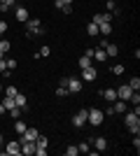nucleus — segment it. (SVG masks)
I'll return each mask as SVG.
<instances>
[{"mask_svg":"<svg viewBox=\"0 0 140 156\" xmlns=\"http://www.w3.org/2000/svg\"><path fill=\"white\" fill-rule=\"evenodd\" d=\"M0 156H2V147H0Z\"/></svg>","mask_w":140,"mask_h":156,"instance_id":"c03bdc74","label":"nucleus"},{"mask_svg":"<svg viewBox=\"0 0 140 156\" xmlns=\"http://www.w3.org/2000/svg\"><path fill=\"white\" fill-rule=\"evenodd\" d=\"M124 124H126V128H128L131 135H140V105H135L133 112H126Z\"/></svg>","mask_w":140,"mask_h":156,"instance_id":"f257e3e1","label":"nucleus"},{"mask_svg":"<svg viewBox=\"0 0 140 156\" xmlns=\"http://www.w3.org/2000/svg\"><path fill=\"white\" fill-rule=\"evenodd\" d=\"M0 93H2V84H0Z\"/></svg>","mask_w":140,"mask_h":156,"instance_id":"49530a36","label":"nucleus"},{"mask_svg":"<svg viewBox=\"0 0 140 156\" xmlns=\"http://www.w3.org/2000/svg\"><path fill=\"white\" fill-rule=\"evenodd\" d=\"M103 49H105L107 58H110V56H117V54H119V49H117V44H110V42H107V44L103 47Z\"/></svg>","mask_w":140,"mask_h":156,"instance_id":"6ab92c4d","label":"nucleus"},{"mask_svg":"<svg viewBox=\"0 0 140 156\" xmlns=\"http://www.w3.org/2000/svg\"><path fill=\"white\" fill-rule=\"evenodd\" d=\"M89 147H91V142H82L80 147H77V149H80V154H89V151H91Z\"/></svg>","mask_w":140,"mask_h":156,"instance_id":"72a5a7b5","label":"nucleus"},{"mask_svg":"<svg viewBox=\"0 0 140 156\" xmlns=\"http://www.w3.org/2000/svg\"><path fill=\"white\" fill-rule=\"evenodd\" d=\"M112 110H114V114H119V112H126V100H114L112 103Z\"/></svg>","mask_w":140,"mask_h":156,"instance_id":"f3484780","label":"nucleus"},{"mask_svg":"<svg viewBox=\"0 0 140 156\" xmlns=\"http://www.w3.org/2000/svg\"><path fill=\"white\" fill-rule=\"evenodd\" d=\"M12 49V44H9V40H5V37H0V58H5V54Z\"/></svg>","mask_w":140,"mask_h":156,"instance_id":"dca6fc26","label":"nucleus"},{"mask_svg":"<svg viewBox=\"0 0 140 156\" xmlns=\"http://www.w3.org/2000/svg\"><path fill=\"white\" fill-rule=\"evenodd\" d=\"M14 103H16V107L26 110V107H28V98L23 96V93H16V96H14Z\"/></svg>","mask_w":140,"mask_h":156,"instance_id":"4468645a","label":"nucleus"},{"mask_svg":"<svg viewBox=\"0 0 140 156\" xmlns=\"http://www.w3.org/2000/svg\"><path fill=\"white\" fill-rule=\"evenodd\" d=\"M105 5H107V12H110V14H117V12H119V9H117V2H114V0H107Z\"/></svg>","mask_w":140,"mask_h":156,"instance_id":"c756f323","label":"nucleus"},{"mask_svg":"<svg viewBox=\"0 0 140 156\" xmlns=\"http://www.w3.org/2000/svg\"><path fill=\"white\" fill-rule=\"evenodd\" d=\"M2 105H5V110L9 112L12 107H16V103H14V98H9V96H5V100H2Z\"/></svg>","mask_w":140,"mask_h":156,"instance_id":"393cba45","label":"nucleus"},{"mask_svg":"<svg viewBox=\"0 0 140 156\" xmlns=\"http://www.w3.org/2000/svg\"><path fill=\"white\" fill-rule=\"evenodd\" d=\"M35 156H47V149H35Z\"/></svg>","mask_w":140,"mask_h":156,"instance_id":"a19ab883","label":"nucleus"},{"mask_svg":"<svg viewBox=\"0 0 140 156\" xmlns=\"http://www.w3.org/2000/svg\"><path fill=\"white\" fill-rule=\"evenodd\" d=\"M45 33V26H42L40 19H28L26 21V35L28 37H40Z\"/></svg>","mask_w":140,"mask_h":156,"instance_id":"f03ea898","label":"nucleus"},{"mask_svg":"<svg viewBox=\"0 0 140 156\" xmlns=\"http://www.w3.org/2000/svg\"><path fill=\"white\" fill-rule=\"evenodd\" d=\"M61 84H66L68 93H80L82 91V79H77V77H63Z\"/></svg>","mask_w":140,"mask_h":156,"instance_id":"20e7f679","label":"nucleus"},{"mask_svg":"<svg viewBox=\"0 0 140 156\" xmlns=\"http://www.w3.org/2000/svg\"><path fill=\"white\" fill-rule=\"evenodd\" d=\"M100 96L105 98L107 103H114L117 100V89H105V91H100Z\"/></svg>","mask_w":140,"mask_h":156,"instance_id":"ddd939ff","label":"nucleus"},{"mask_svg":"<svg viewBox=\"0 0 140 156\" xmlns=\"http://www.w3.org/2000/svg\"><path fill=\"white\" fill-rule=\"evenodd\" d=\"M112 19H114V14H110V12H100V14H96L91 21L96 23V26H100V23H112Z\"/></svg>","mask_w":140,"mask_h":156,"instance_id":"423d86ee","label":"nucleus"},{"mask_svg":"<svg viewBox=\"0 0 140 156\" xmlns=\"http://www.w3.org/2000/svg\"><path fill=\"white\" fill-rule=\"evenodd\" d=\"M54 5H56V9H61L63 5H73V0H56Z\"/></svg>","mask_w":140,"mask_h":156,"instance_id":"c9c22d12","label":"nucleus"},{"mask_svg":"<svg viewBox=\"0 0 140 156\" xmlns=\"http://www.w3.org/2000/svg\"><path fill=\"white\" fill-rule=\"evenodd\" d=\"M2 154L21 156V142H19V140H12V142H7V144H5V149H2Z\"/></svg>","mask_w":140,"mask_h":156,"instance_id":"39448f33","label":"nucleus"},{"mask_svg":"<svg viewBox=\"0 0 140 156\" xmlns=\"http://www.w3.org/2000/svg\"><path fill=\"white\" fill-rule=\"evenodd\" d=\"M128 86H131L133 91H140V77H131V82H128Z\"/></svg>","mask_w":140,"mask_h":156,"instance_id":"c85d7f7f","label":"nucleus"},{"mask_svg":"<svg viewBox=\"0 0 140 156\" xmlns=\"http://www.w3.org/2000/svg\"><path fill=\"white\" fill-rule=\"evenodd\" d=\"M61 12H63V14H73V5H63V7H61Z\"/></svg>","mask_w":140,"mask_h":156,"instance_id":"4c0bfd02","label":"nucleus"},{"mask_svg":"<svg viewBox=\"0 0 140 156\" xmlns=\"http://www.w3.org/2000/svg\"><path fill=\"white\" fill-rule=\"evenodd\" d=\"M89 65H93V58H91V56H87V54H84V56H80V70H84V68H89Z\"/></svg>","mask_w":140,"mask_h":156,"instance_id":"a211bd4d","label":"nucleus"},{"mask_svg":"<svg viewBox=\"0 0 140 156\" xmlns=\"http://www.w3.org/2000/svg\"><path fill=\"white\" fill-rule=\"evenodd\" d=\"M0 72H7V65H5V58H0Z\"/></svg>","mask_w":140,"mask_h":156,"instance_id":"ea45409f","label":"nucleus"},{"mask_svg":"<svg viewBox=\"0 0 140 156\" xmlns=\"http://www.w3.org/2000/svg\"><path fill=\"white\" fill-rule=\"evenodd\" d=\"M87 35H89V37H98V26H96L93 21L87 26Z\"/></svg>","mask_w":140,"mask_h":156,"instance_id":"4be33fe9","label":"nucleus"},{"mask_svg":"<svg viewBox=\"0 0 140 156\" xmlns=\"http://www.w3.org/2000/svg\"><path fill=\"white\" fill-rule=\"evenodd\" d=\"M77 154H80L77 144H70V147H66V156H77Z\"/></svg>","mask_w":140,"mask_h":156,"instance_id":"cd10ccee","label":"nucleus"},{"mask_svg":"<svg viewBox=\"0 0 140 156\" xmlns=\"http://www.w3.org/2000/svg\"><path fill=\"white\" fill-rule=\"evenodd\" d=\"M14 16H16V21H21V23H26V21L31 19V14H28L26 7H16V9H14Z\"/></svg>","mask_w":140,"mask_h":156,"instance_id":"9d476101","label":"nucleus"},{"mask_svg":"<svg viewBox=\"0 0 140 156\" xmlns=\"http://www.w3.org/2000/svg\"><path fill=\"white\" fill-rule=\"evenodd\" d=\"M47 144H49V140H47L45 135H38V140H35V149H47Z\"/></svg>","mask_w":140,"mask_h":156,"instance_id":"aec40b11","label":"nucleus"},{"mask_svg":"<svg viewBox=\"0 0 140 156\" xmlns=\"http://www.w3.org/2000/svg\"><path fill=\"white\" fill-rule=\"evenodd\" d=\"M112 33V23H100L98 26V35H110Z\"/></svg>","mask_w":140,"mask_h":156,"instance_id":"412c9836","label":"nucleus"},{"mask_svg":"<svg viewBox=\"0 0 140 156\" xmlns=\"http://www.w3.org/2000/svg\"><path fill=\"white\" fill-rule=\"evenodd\" d=\"M21 114H23L21 107H12V110H9V117H12V119H21Z\"/></svg>","mask_w":140,"mask_h":156,"instance_id":"bb28decb","label":"nucleus"},{"mask_svg":"<svg viewBox=\"0 0 140 156\" xmlns=\"http://www.w3.org/2000/svg\"><path fill=\"white\" fill-rule=\"evenodd\" d=\"M124 70H126V68H124L121 63H117V65H112V68H110V72H112V75H121Z\"/></svg>","mask_w":140,"mask_h":156,"instance_id":"7c9ffc66","label":"nucleus"},{"mask_svg":"<svg viewBox=\"0 0 140 156\" xmlns=\"http://www.w3.org/2000/svg\"><path fill=\"white\" fill-rule=\"evenodd\" d=\"M5 65H7V72L16 70V61H14V58H5Z\"/></svg>","mask_w":140,"mask_h":156,"instance_id":"2f4dec72","label":"nucleus"},{"mask_svg":"<svg viewBox=\"0 0 140 156\" xmlns=\"http://www.w3.org/2000/svg\"><path fill=\"white\" fill-rule=\"evenodd\" d=\"M26 128H28V126L23 124V121H21V119H14V130H16V133H19V135H21V133H23V130H26Z\"/></svg>","mask_w":140,"mask_h":156,"instance_id":"5701e85b","label":"nucleus"},{"mask_svg":"<svg viewBox=\"0 0 140 156\" xmlns=\"http://www.w3.org/2000/svg\"><path fill=\"white\" fill-rule=\"evenodd\" d=\"M131 93H133V89H131L128 84H121L119 89H117V98H119V100H128Z\"/></svg>","mask_w":140,"mask_h":156,"instance_id":"6e6552de","label":"nucleus"},{"mask_svg":"<svg viewBox=\"0 0 140 156\" xmlns=\"http://www.w3.org/2000/svg\"><path fill=\"white\" fill-rule=\"evenodd\" d=\"M103 119H105L103 110H98V107H93V110H87V124H91V126H100V124H103Z\"/></svg>","mask_w":140,"mask_h":156,"instance_id":"7ed1b4c3","label":"nucleus"},{"mask_svg":"<svg viewBox=\"0 0 140 156\" xmlns=\"http://www.w3.org/2000/svg\"><path fill=\"white\" fill-rule=\"evenodd\" d=\"M133 149H135V151L140 149V137H138V135H133Z\"/></svg>","mask_w":140,"mask_h":156,"instance_id":"58836bf2","label":"nucleus"},{"mask_svg":"<svg viewBox=\"0 0 140 156\" xmlns=\"http://www.w3.org/2000/svg\"><path fill=\"white\" fill-rule=\"evenodd\" d=\"M5 33H7V21H5V19H0V37H2Z\"/></svg>","mask_w":140,"mask_h":156,"instance_id":"e433bc0d","label":"nucleus"},{"mask_svg":"<svg viewBox=\"0 0 140 156\" xmlns=\"http://www.w3.org/2000/svg\"><path fill=\"white\" fill-rule=\"evenodd\" d=\"M96 75H98V70H96L93 65H89V68H84V70H82V79H84V82H93V79H96Z\"/></svg>","mask_w":140,"mask_h":156,"instance_id":"1a4fd4ad","label":"nucleus"},{"mask_svg":"<svg viewBox=\"0 0 140 156\" xmlns=\"http://www.w3.org/2000/svg\"><path fill=\"white\" fill-rule=\"evenodd\" d=\"M49 54H52V47H47V44H45L40 51L35 54V58H45V56H49Z\"/></svg>","mask_w":140,"mask_h":156,"instance_id":"b1692460","label":"nucleus"},{"mask_svg":"<svg viewBox=\"0 0 140 156\" xmlns=\"http://www.w3.org/2000/svg\"><path fill=\"white\" fill-rule=\"evenodd\" d=\"M0 14H2V5H0Z\"/></svg>","mask_w":140,"mask_h":156,"instance_id":"a18cd8bd","label":"nucleus"},{"mask_svg":"<svg viewBox=\"0 0 140 156\" xmlns=\"http://www.w3.org/2000/svg\"><path fill=\"white\" fill-rule=\"evenodd\" d=\"M16 93H19V89H16V86H7V89H5V96H9V98H14Z\"/></svg>","mask_w":140,"mask_h":156,"instance_id":"473e14b6","label":"nucleus"},{"mask_svg":"<svg viewBox=\"0 0 140 156\" xmlns=\"http://www.w3.org/2000/svg\"><path fill=\"white\" fill-rule=\"evenodd\" d=\"M93 61H98V63H105L107 61V54L103 47H98V49H93Z\"/></svg>","mask_w":140,"mask_h":156,"instance_id":"f8f14e48","label":"nucleus"},{"mask_svg":"<svg viewBox=\"0 0 140 156\" xmlns=\"http://www.w3.org/2000/svg\"><path fill=\"white\" fill-rule=\"evenodd\" d=\"M2 142H5V140H2V133H0V147H2Z\"/></svg>","mask_w":140,"mask_h":156,"instance_id":"37998d69","label":"nucleus"},{"mask_svg":"<svg viewBox=\"0 0 140 156\" xmlns=\"http://www.w3.org/2000/svg\"><path fill=\"white\" fill-rule=\"evenodd\" d=\"M56 96H59V98L70 96V93H68V89H66V84H59V86H56Z\"/></svg>","mask_w":140,"mask_h":156,"instance_id":"a878e982","label":"nucleus"},{"mask_svg":"<svg viewBox=\"0 0 140 156\" xmlns=\"http://www.w3.org/2000/svg\"><path fill=\"white\" fill-rule=\"evenodd\" d=\"M84 124H87V110H80L73 117V126H75V128H82Z\"/></svg>","mask_w":140,"mask_h":156,"instance_id":"0eeeda50","label":"nucleus"},{"mask_svg":"<svg viewBox=\"0 0 140 156\" xmlns=\"http://www.w3.org/2000/svg\"><path fill=\"white\" fill-rule=\"evenodd\" d=\"M91 144H93L98 151H105V149H107V140H105V137H96V140H91Z\"/></svg>","mask_w":140,"mask_h":156,"instance_id":"2eb2a0df","label":"nucleus"},{"mask_svg":"<svg viewBox=\"0 0 140 156\" xmlns=\"http://www.w3.org/2000/svg\"><path fill=\"white\" fill-rule=\"evenodd\" d=\"M31 154H35V142H31V140L21 142V156H31Z\"/></svg>","mask_w":140,"mask_h":156,"instance_id":"9b49d317","label":"nucleus"},{"mask_svg":"<svg viewBox=\"0 0 140 156\" xmlns=\"http://www.w3.org/2000/svg\"><path fill=\"white\" fill-rule=\"evenodd\" d=\"M5 112H7V110H5V105L0 103V114H5Z\"/></svg>","mask_w":140,"mask_h":156,"instance_id":"79ce46f5","label":"nucleus"},{"mask_svg":"<svg viewBox=\"0 0 140 156\" xmlns=\"http://www.w3.org/2000/svg\"><path fill=\"white\" fill-rule=\"evenodd\" d=\"M128 100H131V103H133V105H140V93H138V91H133V93H131V98H128Z\"/></svg>","mask_w":140,"mask_h":156,"instance_id":"f704fd0d","label":"nucleus"}]
</instances>
